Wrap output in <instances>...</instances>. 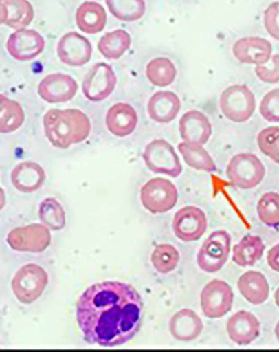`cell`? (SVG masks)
Wrapping results in <instances>:
<instances>
[{
	"label": "cell",
	"mask_w": 279,
	"mask_h": 352,
	"mask_svg": "<svg viewBox=\"0 0 279 352\" xmlns=\"http://www.w3.org/2000/svg\"><path fill=\"white\" fill-rule=\"evenodd\" d=\"M76 317L89 344L122 346L132 340L141 329L142 298L129 284L99 282L89 287L78 298Z\"/></svg>",
	"instance_id": "1"
},
{
	"label": "cell",
	"mask_w": 279,
	"mask_h": 352,
	"mask_svg": "<svg viewBox=\"0 0 279 352\" xmlns=\"http://www.w3.org/2000/svg\"><path fill=\"white\" fill-rule=\"evenodd\" d=\"M43 123L47 140L63 150L85 141L91 129L88 116L78 109H52L43 116Z\"/></svg>",
	"instance_id": "2"
},
{
	"label": "cell",
	"mask_w": 279,
	"mask_h": 352,
	"mask_svg": "<svg viewBox=\"0 0 279 352\" xmlns=\"http://www.w3.org/2000/svg\"><path fill=\"white\" fill-rule=\"evenodd\" d=\"M219 105L226 119L234 123H244L254 115L256 98L247 85H231L221 94Z\"/></svg>",
	"instance_id": "3"
},
{
	"label": "cell",
	"mask_w": 279,
	"mask_h": 352,
	"mask_svg": "<svg viewBox=\"0 0 279 352\" xmlns=\"http://www.w3.org/2000/svg\"><path fill=\"white\" fill-rule=\"evenodd\" d=\"M49 284V275L42 267L29 263L21 267L12 281L13 294L19 301L30 304L36 301Z\"/></svg>",
	"instance_id": "4"
},
{
	"label": "cell",
	"mask_w": 279,
	"mask_h": 352,
	"mask_svg": "<svg viewBox=\"0 0 279 352\" xmlns=\"http://www.w3.org/2000/svg\"><path fill=\"white\" fill-rule=\"evenodd\" d=\"M226 175L234 186L243 190L256 188L263 181L265 168L254 154L241 153L230 160Z\"/></svg>",
	"instance_id": "5"
},
{
	"label": "cell",
	"mask_w": 279,
	"mask_h": 352,
	"mask_svg": "<svg viewBox=\"0 0 279 352\" xmlns=\"http://www.w3.org/2000/svg\"><path fill=\"white\" fill-rule=\"evenodd\" d=\"M143 160L146 167L157 175L173 178L181 175L183 168L174 147L164 139H155L146 146Z\"/></svg>",
	"instance_id": "6"
},
{
	"label": "cell",
	"mask_w": 279,
	"mask_h": 352,
	"mask_svg": "<svg viewBox=\"0 0 279 352\" xmlns=\"http://www.w3.org/2000/svg\"><path fill=\"white\" fill-rule=\"evenodd\" d=\"M177 201L176 186L166 178H153L141 189L142 206L153 214H165L172 210Z\"/></svg>",
	"instance_id": "7"
},
{
	"label": "cell",
	"mask_w": 279,
	"mask_h": 352,
	"mask_svg": "<svg viewBox=\"0 0 279 352\" xmlns=\"http://www.w3.org/2000/svg\"><path fill=\"white\" fill-rule=\"evenodd\" d=\"M230 250V234L224 230H216L200 248L197 256L199 268L207 273L219 272L227 263Z\"/></svg>",
	"instance_id": "8"
},
{
	"label": "cell",
	"mask_w": 279,
	"mask_h": 352,
	"mask_svg": "<svg viewBox=\"0 0 279 352\" xmlns=\"http://www.w3.org/2000/svg\"><path fill=\"white\" fill-rule=\"evenodd\" d=\"M7 242L15 251L42 253L51 245L50 229L39 223L16 228L8 233Z\"/></svg>",
	"instance_id": "9"
},
{
	"label": "cell",
	"mask_w": 279,
	"mask_h": 352,
	"mask_svg": "<svg viewBox=\"0 0 279 352\" xmlns=\"http://www.w3.org/2000/svg\"><path fill=\"white\" fill-rule=\"evenodd\" d=\"M117 77L110 65L98 63L86 74L82 84L85 97L90 102H102L114 92Z\"/></svg>",
	"instance_id": "10"
},
{
	"label": "cell",
	"mask_w": 279,
	"mask_h": 352,
	"mask_svg": "<svg viewBox=\"0 0 279 352\" xmlns=\"http://www.w3.org/2000/svg\"><path fill=\"white\" fill-rule=\"evenodd\" d=\"M200 301L205 316L210 319L221 318L232 309L233 289L224 280H213L204 286Z\"/></svg>",
	"instance_id": "11"
},
{
	"label": "cell",
	"mask_w": 279,
	"mask_h": 352,
	"mask_svg": "<svg viewBox=\"0 0 279 352\" xmlns=\"http://www.w3.org/2000/svg\"><path fill=\"white\" fill-rule=\"evenodd\" d=\"M208 228L205 212L195 206H186L177 212L172 221L175 236L184 242L197 241L201 239Z\"/></svg>",
	"instance_id": "12"
},
{
	"label": "cell",
	"mask_w": 279,
	"mask_h": 352,
	"mask_svg": "<svg viewBox=\"0 0 279 352\" xmlns=\"http://www.w3.org/2000/svg\"><path fill=\"white\" fill-rule=\"evenodd\" d=\"M6 47L12 58L20 62H27L42 54L45 47V41L36 30L25 28L12 33L8 38Z\"/></svg>",
	"instance_id": "13"
},
{
	"label": "cell",
	"mask_w": 279,
	"mask_h": 352,
	"mask_svg": "<svg viewBox=\"0 0 279 352\" xmlns=\"http://www.w3.org/2000/svg\"><path fill=\"white\" fill-rule=\"evenodd\" d=\"M78 89V85L73 77L54 73L45 76L39 82L38 94L47 103H65L76 97Z\"/></svg>",
	"instance_id": "14"
},
{
	"label": "cell",
	"mask_w": 279,
	"mask_h": 352,
	"mask_svg": "<svg viewBox=\"0 0 279 352\" xmlns=\"http://www.w3.org/2000/svg\"><path fill=\"white\" fill-rule=\"evenodd\" d=\"M58 58L63 63L69 67H82L88 63L93 54L90 41L77 32H69L58 42Z\"/></svg>",
	"instance_id": "15"
},
{
	"label": "cell",
	"mask_w": 279,
	"mask_h": 352,
	"mask_svg": "<svg viewBox=\"0 0 279 352\" xmlns=\"http://www.w3.org/2000/svg\"><path fill=\"white\" fill-rule=\"evenodd\" d=\"M179 132L184 142L203 146L212 136V127L207 116L201 111L194 110L182 116L179 121Z\"/></svg>",
	"instance_id": "16"
},
{
	"label": "cell",
	"mask_w": 279,
	"mask_h": 352,
	"mask_svg": "<svg viewBox=\"0 0 279 352\" xmlns=\"http://www.w3.org/2000/svg\"><path fill=\"white\" fill-rule=\"evenodd\" d=\"M226 330L231 341L239 346H247L259 337L260 323L252 312L239 311L230 317Z\"/></svg>",
	"instance_id": "17"
},
{
	"label": "cell",
	"mask_w": 279,
	"mask_h": 352,
	"mask_svg": "<svg viewBox=\"0 0 279 352\" xmlns=\"http://www.w3.org/2000/svg\"><path fill=\"white\" fill-rule=\"evenodd\" d=\"M272 51L271 43L260 37L242 38L233 47V54L238 62L256 66L267 63Z\"/></svg>",
	"instance_id": "18"
},
{
	"label": "cell",
	"mask_w": 279,
	"mask_h": 352,
	"mask_svg": "<svg viewBox=\"0 0 279 352\" xmlns=\"http://www.w3.org/2000/svg\"><path fill=\"white\" fill-rule=\"evenodd\" d=\"M181 108L180 98L170 91H159L148 102L150 118L159 124H169L177 118Z\"/></svg>",
	"instance_id": "19"
},
{
	"label": "cell",
	"mask_w": 279,
	"mask_h": 352,
	"mask_svg": "<svg viewBox=\"0 0 279 352\" xmlns=\"http://www.w3.org/2000/svg\"><path fill=\"white\" fill-rule=\"evenodd\" d=\"M138 116L136 110L129 104L120 102L112 106L106 116L107 129L113 135L125 138L136 129Z\"/></svg>",
	"instance_id": "20"
},
{
	"label": "cell",
	"mask_w": 279,
	"mask_h": 352,
	"mask_svg": "<svg viewBox=\"0 0 279 352\" xmlns=\"http://www.w3.org/2000/svg\"><path fill=\"white\" fill-rule=\"evenodd\" d=\"M45 180V169L36 162H21L17 164L11 173L13 186L23 193L36 192L42 188Z\"/></svg>",
	"instance_id": "21"
},
{
	"label": "cell",
	"mask_w": 279,
	"mask_h": 352,
	"mask_svg": "<svg viewBox=\"0 0 279 352\" xmlns=\"http://www.w3.org/2000/svg\"><path fill=\"white\" fill-rule=\"evenodd\" d=\"M203 329L202 319L189 308L177 311L169 322L170 333L178 341H194L200 336Z\"/></svg>",
	"instance_id": "22"
},
{
	"label": "cell",
	"mask_w": 279,
	"mask_h": 352,
	"mask_svg": "<svg viewBox=\"0 0 279 352\" xmlns=\"http://www.w3.org/2000/svg\"><path fill=\"white\" fill-rule=\"evenodd\" d=\"M238 289L244 298L254 305H260L267 302L269 296L267 278L259 272L244 273L238 279Z\"/></svg>",
	"instance_id": "23"
},
{
	"label": "cell",
	"mask_w": 279,
	"mask_h": 352,
	"mask_svg": "<svg viewBox=\"0 0 279 352\" xmlns=\"http://www.w3.org/2000/svg\"><path fill=\"white\" fill-rule=\"evenodd\" d=\"M107 16L104 8L96 2H85L76 12V23L81 32L89 34L102 32L106 27Z\"/></svg>",
	"instance_id": "24"
},
{
	"label": "cell",
	"mask_w": 279,
	"mask_h": 352,
	"mask_svg": "<svg viewBox=\"0 0 279 352\" xmlns=\"http://www.w3.org/2000/svg\"><path fill=\"white\" fill-rule=\"evenodd\" d=\"M265 248L260 237L249 234L234 246L232 259L239 267L254 266L263 258Z\"/></svg>",
	"instance_id": "25"
},
{
	"label": "cell",
	"mask_w": 279,
	"mask_h": 352,
	"mask_svg": "<svg viewBox=\"0 0 279 352\" xmlns=\"http://www.w3.org/2000/svg\"><path fill=\"white\" fill-rule=\"evenodd\" d=\"M25 116L19 102L0 94V133L16 131L25 122Z\"/></svg>",
	"instance_id": "26"
},
{
	"label": "cell",
	"mask_w": 279,
	"mask_h": 352,
	"mask_svg": "<svg viewBox=\"0 0 279 352\" xmlns=\"http://www.w3.org/2000/svg\"><path fill=\"white\" fill-rule=\"evenodd\" d=\"M131 37L124 30H116L109 32L101 38L98 43V50L104 58L117 60L130 49Z\"/></svg>",
	"instance_id": "27"
},
{
	"label": "cell",
	"mask_w": 279,
	"mask_h": 352,
	"mask_svg": "<svg viewBox=\"0 0 279 352\" xmlns=\"http://www.w3.org/2000/svg\"><path fill=\"white\" fill-rule=\"evenodd\" d=\"M7 10L5 25L16 30L25 29L32 23L34 8L28 0H0Z\"/></svg>",
	"instance_id": "28"
},
{
	"label": "cell",
	"mask_w": 279,
	"mask_h": 352,
	"mask_svg": "<svg viewBox=\"0 0 279 352\" xmlns=\"http://www.w3.org/2000/svg\"><path fill=\"white\" fill-rule=\"evenodd\" d=\"M178 150L187 165L196 170L213 173L217 170L214 160L203 146L181 142Z\"/></svg>",
	"instance_id": "29"
},
{
	"label": "cell",
	"mask_w": 279,
	"mask_h": 352,
	"mask_svg": "<svg viewBox=\"0 0 279 352\" xmlns=\"http://www.w3.org/2000/svg\"><path fill=\"white\" fill-rule=\"evenodd\" d=\"M146 76L153 85L167 87L171 85L175 80L177 69L171 60L157 58L148 63Z\"/></svg>",
	"instance_id": "30"
},
{
	"label": "cell",
	"mask_w": 279,
	"mask_h": 352,
	"mask_svg": "<svg viewBox=\"0 0 279 352\" xmlns=\"http://www.w3.org/2000/svg\"><path fill=\"white\" fill-rule=\"evenodd\" d=\"M39 220L52 230H60L65 228L67 217L62 204L55 198H46L39 204Z\"/></svg>",
	"instance_id": "31"
},
{
	"label": "cell",
	"mask_w": 279,
	"mask_h": 352,
	"mask_svg": "<svg viewBox=\"0 0 279 352\" xmlns=\"http://www.w3.org/2000/svg\"><path fill=\"white\" fill-rule=\"evenodd\" d=\"M106 3L111 14L120 21H137L146 14L144 0H106Z\"/></svg>",
	"instance_id": "32"
},
{
	"label": "cell",
	"mask_w": 279,
	"mask_h": 352,
	"mask_svg": "<svg viewBox=\"0 0 279 352\" xmlns=\"http://www.w3.org/2000/svg\"><path fill=\"white\" fill-rule=\"evenodd\" d=\"M151 263L157 272L168 274L173 272L180 261V254L175 246L168 244L157 245L151 254Z\"/></svg>",
	"instance_id": "33"
},
{
	"label": "cell",
	"mask_w": 279,
	"mask_h": 352,
	"mask_svg": "<svg viewBox=\"0 0 279 352\" xmlns=\"http://www.w3.org/2000/svg\"><path fill=\"white\" fill-rule=\"evenodd\" d=\"M257 214L261 223L270 228L279 226V194L267 192L257 204Z\"/></svg>",
	"instance_id": "34"
},
{
	"label": "cell",
	"mask_w": 279,
	"mask_h": 352,
	"mask_svg": "<svg viewBox=\"0 0 279 352\" xmlns=\"http://www.w3.org/2000/svg\"><path fill=\"white\" fill-rule=\"evenodd\" d=\"M257 144L265 155L279 164V127H268L261 130L257 136Z\"/></svg>",
	"instance_id": "35"
},
{
	"label": "cell",
	"mask_w": 279,
	"mask_h": 352,
	"mask_svg": "<svg viewBox=\"0 0 279 352\" xmlns=\"http://www.w3.org/2000/svg\"><path fill=\"white\" fill-rule=\"evenodd\" d=\"M260 113L269 122L279 123V89L265 95L260 102Z\"/></svg>",
	"instance_id": "36"
},
{
	"label": "cell",
	"mask_w": 279,
	"mask_h": 352,
	"mask_svg": "<svg viewBox=\"0 0 279 352\" xmlns=\"http://www.w3.org/2000/svg\"><path fill=\"white\" fill-rule=\"evenodd\" d=\"M255 72L259 80L267 84H276L279 82V54L271 56L267 63L258 65Z\"/></svg>",
	"instance_id": "37"
},
{
	"label": "cell",
	"mask_w": 279,
	"mask_h": 352,
	"mask_svg": "<svg viewBox=\"0 0 279 352\" xmlns=\"http://www.w3.org/2000/svg\"><path fill=\"white\" fill-rule=\"evenodd\" d=\"M265 28L274 38L279 41V2H274L265 11Z\"/></svg>",
	"instance_id": "38"
},
{
	"label": "cell",
	"mask_w": 279,
	"mask_h": 352,
	"mask_svg": "<svg viewBox=\"0 0 279 352\" xmlns=\"http://www.w3.org/2000/svg\"><path fill=\"white\" fill-rule=\"evenodd\" d=\"M267 262L272 270L279 272V244L272 247L268 252Z\"/></svg>",
	"instance_id": "39"
},
{
	"label": "cell",
	"mask_w": 279,
	"mask_h": 352,
	"mask_svg": "<svg viewBox=\"0 0 279 352\" xmlns=\"http://www.w3.org/2000/svg\"><path fill=\"white\" fill-rule=\"evenodd\" d=\"M7 17L8 14L6 8L3 6V3L0 2V25L5 24Z\"/></svg>",
	"instance_id": "40"
},
{
	"label": "cell",
	"mask_w": 279,
	"mask_h": 352,
	"mask_svg": "<svg viewBox=\"0 0 279 352\" xmlns=\"http://www.w3.org/2000/svg\"><path fill=\"white\" fill-rule=\"evenodd\" d=\"M6 204V195L5 191L2 188H0V211L3 210Z\"/></svg>",
	"instance_id": "41"
},
{
	"label": "cell",
	"mask_w": 279,
	"mask_h": 352,
	"mask_svg": "<svg viewBox=\"0 0 279 352\" xmlns=\"http://www.w3.org/2000/svg\"><path fill=\"white\" fill-rule=\"evenodd\" d=\"M274 298H276V302L279 307V288L276 290V294H274Z\"/></svg>",
	"instance_id": "42"
},
{
	"label": "cell",
	"mask_w": 279,
	"mask_h": 352,
	"mask_svg": "<svg viewBox=\"0 0 279 352\" xmlns=\"http://www.w3.org/2000/svg\"><path fill=\"white\" fill-rule=\"evenodd\" d=\"M274 332H276V336L279 342V321L276 324V330H274Z\"/></svg>",
	"instance_id": "43"
}]
</instances>
